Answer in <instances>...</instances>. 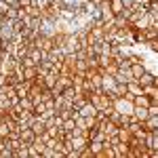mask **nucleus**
Returning a JSON list of instances; mask_svg holds the SVG:
<instances>
[{
	"mask_svg": "<svg viewBox=\"0 0 158 158\" xmlns=\"http://www.w3.org/2000/svg\"><path fill=\"white\" fill-rule=\"evenodd\" d=\"M4 82H6V76H2V74H0V86L4 85Z\"/></svg>",
	"mask_w": 158,
	"mask_h": 158,
	"instance_id": "20",
	"label": "nucleus"
},
{
	"mask_svg": "<svg viewBox=\"0 0 158 158\" xmlns=\"http://www.w3.org/2000/svg\"><path fill=\"white\" fill-rule=\"evenodd\" d=\"M131 72H133L135 80H137L141 74L146 72V65H143V61H135V63H131Z\"/></svg>",
	"mask_w": 158,
	"mask_h": 158,
	"instance_id": "14",
	"label": "nucleus"
},
{
	"mask_svg": "<svg viewBox=\"0 0 158 158\" xmlns=\"http://www.w3.org/2000/svg\"><path fill=\"white\" fill-rule=\"evenodd\" d=\"M32 131L36 135H42L44 131H47V120L42 118V116H36V120L32 122Z\"/></svg>",
	"mask_w": 158,
	"mask_h": 158,
	"instance_id": "9",
	"label": "nucleus"
},
{
	"mask_svg": "<svg viewBox=\"0 0 158 158\" xmlns=\"http://www.w3.org/2000/svg\"><path fill=\"white\" fill-rule=\"evenodd\" d=\"M150 150H158V133L152 131V143H150Z\"/></svg>",
	"mask_w": 158,
	"mask_h": 158,
	"instance_id": "17",
	"label": "nucleus"
},
{
	"mask_svg": "<svg viewBox=\"0 0 158 158\" xmlns=\"http://www.w3.org/2000/svg\"><path fill=\"white\" fill-rule=\"evenodd\" d=\"M19 139H21L23 146H32L34 139H36V133L32 131V127H25V129H21V133H19Z\"/></svg>",
	"mask_w": 158,
	"mask_h": 158,
	"instance_id": "4",
	"label": "nucleus"
},
{
	"mask_svg": "<svg viewBox=\"0 0 158 158\" xmlns=\"http://www.w3.org/2000/svg\"><path fill=\"white\" fill-rule=\"evenodd\" d=\"M137 82L143 86V89H146V86H150V85H156V74H152V72H148V70H146V72L137 78Z\"/></svg>",
	"mask_w": 158,
	"mask_h": 158,
	"instance_id": "5",
	"label": "nucleus"
},
{
	"mask_svg": "<svg viewBox=\"0 0 158 158\" xmlns=\"http://www.w3.org/2000/svg\"><path fill=\"white\" fill-rule=\"evenodd\" d=\"M23 78L34 82L38 78V65H23Z\"/></svg>",
	"mask_w": 158,
	"mask_h": 158,
	"instance_id": "10",
	"label": "nucleus"
},
{
	"mask_svg": "<svg viewBox=\"0 0 158 158\" xmlns=\"http://www.w3.org/2000/svg\"><path fill=\"white\" fill-rule=\"evenodd\" d=\"M97 112H99V110L95 108L93 103H91V99H89V101H86L85 106H82V108L78 110V114H80V116H85V118H89V116H97Z\"/></svg>",
	"mask_w": 158,
	"mask_h": 158,
	"instance_id": "7",
	"label": "nucleus"
},
{
	"mask_svg": "<svg viewBox=\"0 0 158 158\" xmlns=\"http://www.w3.org/2000/svg\"><path fill=\"white\" fill-rule=\"evenodd\" d=\"M133 118H137V120L146 122L148 118H150V108H143V106H135L133 110Z\"/></svg>",
	"mask_w": 158,
	"mask_h": 158,
	"instance_id": "8",
	"label": "nucleus"
},
{
	"mask_svg": "<svg viewBox=\"0 0 158 158\" xmlns=\"http://www.w3.org/2000/svg\"><path fill=\"white\" fill-rule=\"evenodd\" d=\"M86 101H89V97H86V95H78V97H76V99L72 101L74 110H80V108H82V106L86 103Z\"/></svg>",
	"mask_w": 158,
	"mask_h": 158,
	"instance_id": "16",
	"label": "nucleus"
},
{
	"mask_svg": "<svg viewBox=\"0 0 158 158\" xmlns=\"http://www.w3.org/2000/svg\"><path fill=\"white\" fill-rule=\"evenodd\" d=\"M146 131H158V114H150V118L143 122Z\"/></svg>",
	"mask_w": 158,
	"mask_h": 158,
	"instance_id": "13",
	"label": "nucleus"
},
{
	"mask_svg": "<svg viewBox=\"0 0 158 158\" xmlns=\"http://www.w3.org/2000/svg\"><path fill=\"white\" fill-rule=\"evenodd\" d=\"M116 86H118L116 76H114V74H103V78H101V89H103V93H108L110 97L114 99V91H116Z\"/></svg>",
	"mask_w": 158,
	"mask_h": 158,
	"instance_id": "2",
	"label": "nucleus"
},
{
	"mask_svg": "<svg viewBox=\"0 0 158 158\" xmlns=\"http://www.w3.org/2000/svg\"><path fill=\"white\" fill-rule=\"evenodd\" d=\"M89 148H91L93 156H99V154L103 152V148H106V143H103V141H97V139H91V141H89Z\"/></svg>",
	"mask_w": 158,
	"mask_h": 158,
	"instance_id": "12",
	"label": "nucleus"
},
{
	"mask_svg": "<svg viewBox=\"0 0 158 158\" xmlns=\"http://www.w3.org/2000/svg\"><path fill=\"white\" fill-rule=\"evenodd\" d=\"M30 86H32V80H19V82H15V91H17V95L19 97H25L27 93H30Z\"/></svg>",
	"mask_w": 158,
	"mask_h": 158,
	"instance_id": "6",
	"label": "nucleus"
},
{
	"mask_svg": "<svg viewBox=\"0 0 158 158\" xmlns=\"http://www.w3.org/2000/svg\"><path fill=\"white\" fill-rule=\"evenodd\" d=\"M80 158H93V152H91V148H89V146L80 152Z\"/></svg>",
	"mask_w": 158,
	"mask_h": 158,
	"instance_id": "18",
	"label": "nucleus"
},
{
	"mask_svg": "<svg viewBox=\"0 0 158 158\" xmlns=\"http://www.w3.org/2000/svg\"><path fill=\"white\" fill-rule=\"evenodd\" d=\"M135 106H143V108H150L152 106V97L146 95V93H141V95H135Z\"/></svg>",
	"mask_w": 158,
	"mask_h": 158,
	"instance_id": "11",
	"label": "nucleus"
},
{
	"mask_svg": "<svg viewBox=\"0 0 158 158\" xmlns=\"http://www.w3.org/2000/svg\"><path fill=\"white\" fill-rule=\"evenodd\" d=\"M135 95L131 93H127V95H122V97H114L112 101V106L116 112H120V114H129V116H133V110H135Z\"/></svg>",
	"mask_w": 158,
	"mask_h": 158,
	"instance_id": "1",
	"label": "nucleus"
},
{
	"mask_svg": "<svg viewBox=\"0 0 158 158\" xmlns=\"http://www.w3.org/2000/svg\"><path fill=\"white\" fill-rule=\"evenodd\" d=\"M122 4H124L127 9H131L133 4H137V0H122Z\"/></svg>",
	"mask_w": 158,
	"mask_h": 158,
	"instance_id": "19",
	"label": "nucleus"
},
{
	"mask_svg": "<svg viewBox=\"0 0 158 158\" xmlns=\"http://www.w3.org/2000/svg\"><path fill=\"white\" fill-rule=\"evenodd\" d=\"M110 9H112V13H114V15H122L127 6L122 4V0H110Z\"/></svg>",
	"mask_w": 158,
	"mask_h": 158,
	"instance_id": "15",
	"label": "nucleus"
},
{
	"mask_svg": "<svg viewBox=\"0 0 158 158\" xmlns=\"http://www.w3.org/2000/svg\"><path fill=\"white\" fill-rule=\"evenodd\" d=\"M114 76H116V80H118V82H122V85H129L131 80H135L131 68H118V72L114 74Z\"/></svg>",
	"mask_w": 158,
	"mask_h": 158,
	"instance_id": "3",
	"label": "nucleus"
}]
</instances>
